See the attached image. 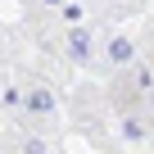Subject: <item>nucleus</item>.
I'll list each match as a JSON object with an SVG mask.
<instances>
[{"instance_id": "2", "label": "nucleus", "mask_w": 154, "mask_h": 154, "mask_svg": "<svg viewBox=\"0 0 154 154\" xmlns=\"http://www.w3.org/2000/svg\"><path fill=\"white\" fill-rule=\"evenodd\" d=\"M91 50H95V41H91V32H86V27H72V32H68V59L86 63V59H91Z\"/></svg>"}, {"instance_id": "4", "label": "nucleus", "mask_w": 154, "mask_h": 154, "mask_svg": "<svg viewBox=\"0 0 154 154\" xmlns=\"http://www.w3.org/2000/svg\"><path fill=\"white\" fill-rule=\"evenodd\" d=\"M122 136L127 140H140L145 136V118H122Z\"/></svg>"}, {"instance_id": "6", "label": "nucleus", "mask_w": 154, "mask_h": 154, "mask_svg": "<svg viewBox=\"0 0 154 154\" xmlns=\"http://www.w3.org/2000/svg\"><path fill=\"white\" fill-rule=\"evenodd\" d=\"M41 5H45V9H63V5H68V0H41Z\"/></svg>"}, {"instance_id": "3", "label": "nucleus", "mask_w": 154, "mask_h": 154, "mask_svg": "<svg viewBox=\"0 0 154 154\" xmlns=\"http://www.w3.org/2000/svg\"><path fill=\"white\" fill-rule=\"evenodd\" d=\"M131 59H136V45H131L127 36H113V41H109V63L122 68V63H131Z\"/></svg>"}, {"instance_id": "8", "label": "nucleus", "mask_w": 154, "mask_h": 154, "mask_svg": "<svg viewBox=\"0 0 154 154\" xmlns=\"http://www.w3.org/2000/svg\"><path fill=\"white\" fill-rule=\"evenodd\" d=\"M149 104H154V91H149Z\"/></svg>"}, {"instance_id": "5", "label": "nucleus", "mask_w": 154, "mask_h": 154, "mask_svg": "<svg viewBox=\"0 0 154 154\" xmlns=\"http://www.w3.org/2000/svg\"><path fill=\"white\" fill-rule=\"evenodd\" d=\"M23 154H45V140H36V136H32V140H23Z\"/></svg>"}, {"instance_id": "1", "label": "nucleus", "mask_w": 154, "mask_h": 154, "mask_svg": "<svg viewBox=\"0 0 154 154\" xmlns=\"http://www.w3.org/2000/svg\"><path fill=\"white\" fill-rule=\"evenodd\" d=\"M23 109H27V113H36V118H45V113H54V95H50L45 86H27Z\"/></svg>"}, {"instance_id": "7", "label": "nucleus", "mask_w": 154, "mask_h": 154, "mask_svg": "<svg viewBox=\"0 0 154 154\" xmlns=\"http://www.w3.org/2000/svg\"><path fill=\"white\" fill-rule=\"evenodd\" d=\"M5 154H23V149H5Z\"/></svg>"}]
</instances>
